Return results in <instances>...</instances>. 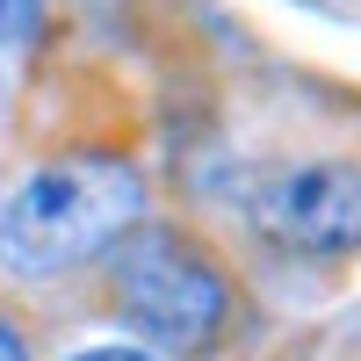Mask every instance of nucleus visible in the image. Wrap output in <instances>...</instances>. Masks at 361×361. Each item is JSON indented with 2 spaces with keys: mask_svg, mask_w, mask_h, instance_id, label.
I'll list each match as a JSON object with an SVG mask.
<instances>
[{
  "mask_svg": "<svg viewBox=\"0 0 361 361\" xmlns=\"http://www.w3.org/2000/svg\"><path fill=\"white\" fill-rule=\"evenodd\" d=\"M253 224L289 253H354L361 246V166L318 159L260 180Z\"/></svg>",
  "mask_w": 361,
  "mask_h": 361,
  "instance_id": "7ed1b4c3",
  "label": "nucleus"
},
{
  "mask_svg": "<svg viewBox=\"0 0 361 361\" xmlns=\"http://www.w3.org/2000/svg\"><path fill=\"white\" fill-rule=\"evenodd\" d=\"M73 361H152V354H137V347H87V354H73Z\"/></svg>",
  "mask_w": 361,
  "mask_h": 361,
  "instance_id": "39448f33",
  "label": "nucleus"
},
{
  "mask_svg": "<svg viewBox=\"0 0 361 361\" xmlns=\"http://www.w3.org/2000/svg\"><path fill=\"white\" fill-rule=\"evenodd\" d=\"M29 29H37V0H0V51L22 44Z\"/></svg>",
  "mask_w": 361,
  "mask_h": 361,
  "instance_id": "20e7f679",
  "label": "nucleus"
},
{
  "mask_svg": "<svg viewBox=\"0 0 361 361\" xmlns=\"http://www.w3.org/2000/svg\"><path fill=\"white\" fill-rule=\"evenodd\" d=\"M116 304L145 340H159L173 354H202L231 318V289L188 238L173 231H137L116 253Z\"/></svg>",
  "mask_w": 361,
  "mask_h": 361,
  "instance_id": "f03ea898",
  "label": "nucleus"
},
{
  "mask_svg": "<svg viewBox=\"0 0 361 361\" xmlns=\"http://www.w3.org/2000/svg\"><path fill=\"white\" fill-rule=\"evenodd\" d=\"M137 202H145V180L130 159H109V152L51 159L0 202V267L29 282L66 275V267L109 253L137 224Z\"/></svg>",
  "mask_w": 361,
  "mask_h": 361,
  "instance_id": "f257e3e1",
  "label": "nucleus"
},
{
  "mask_svg": "<svg viewBox=\"0 0 361 361\" xmlns=\"http://www.w3.org/2000/svg\"><path fill=\"white\" fill-rule=\"evenodd\" d=\"M0 361H29V347H22V333H15L8 318H0Z\"/></svg>",
  "mask_w": 361,
  "mask_h": 361,
  "instance_id": "423d86ee",
  "label": "nucleus"
}]
</instances>
